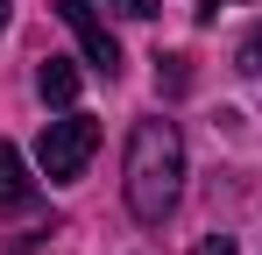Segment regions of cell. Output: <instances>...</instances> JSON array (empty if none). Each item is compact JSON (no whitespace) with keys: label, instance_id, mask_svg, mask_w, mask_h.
Instances as JSON below:
<instances>
[{"label":"cell","instance_id":"4","mask_svg":"<svg viewBox=\"0 0 262 255\" xmlns=\"http://www.w3.org/2000/svg\"><path fill=\"white\" fill-rule=\"evenodd\" d=\"M21 206H36V177L14 142H0V213H21Z\"/></svg>","mask_w":262,"mask_h":255},{"label":"cell","instance_id":"6","mask_svg":"<svg viewBox=\"0 0 262 255\" xmlns=\"http://www.w3.org/2000/svg\"><path fill=\"white\" fill-rule=\"evenodd\" d=\"M191 71H184V57H156V92H184Z\"/></svg>","mask_w":262,"mask_h":255},{"label":"cell","instance_id":"11","mask_svg":"<svg viewBox=\"0 0 262 255\" xmlns=\"http://www.w3.org/2000/svg\"><path fill=\"white\" fill-rule=\"evenodd\" d=\"M213 7H220V0H206V14H213Z\"/></svg>","mask_w":262,"mask_h":255},{"label":"cell","instance_id":"9","mask_svg":"<svg viewBox=\"0 0 262 255\" xmlns=\"http://www.w3.org/2000/svg\"><path fill=\"white\" fill-rule=\"evenodd\" d=\"M191 255H234V241H227V234H206V241H199Z\"/></svg>","mask_w":262,"mask_h":255},{"label":"cell","instance_id":"8","mask_svg":"<svg viewBox=\"0 0 262 255\" xmlns=\"http://www.w3.org/2000/svg\"><path fill=\"white\" fill-rule=\"evenodd\" d=\"M241 64H248V71H262V29H255L248 42H241Z\"/></svg>","mask_w":262,"mask_h":255},{"label":"cell","instance_id":"2","mask_svg":"<svg viewBox=\"0 0 262 255\" xmlns=\"http://www.w3.org/2000/svg\"><path fill=\"white\" fill-rule=\"evenodd\" d=\"M92 149H99V121H92V114H71V107H64V121H43L36 163H43V177L71 184V177H78V170L92 163Z\"/></svg>","mask_w":262,"mask_h":255},{"label":"cell","instance_id":"3","mask_svg":"<svg viewBox=\"0 0 262 255\" xmlns=\"http://www.w3.org/2000/svg\"><path fill=\"white\" fill-rule=\"evenodd\" d=\"M57 14H64V29L78 36V50H85V64L99 71V78H114V71H121V42H114V29H106L99 0H57Z\"/></svg>","mask_w":262,"mask_h":255},{"label":"cell","instance_id":"7","mask_svg":"<svg viewBox=\"0 0 262 255\" xmlns=\"http://www.w3.org/2000/svg\"><path fill=\"white\" fill-rule=\"evenodd\" d=\"M99 7H114V14H121V22H149V14H156V7H163V0H99Z\"/></svg>","mask_w":262,"mask_h":255},{"label":"cell","instance_id":"5","mask_svg":"<svg viewBox=\"0 0 262 255\" xmlns=\"http://www.w3.org/2000/svg\"><path fill=\"white\" fill-rule=\"evenodd\" d=\"M36 92H43V107H71L78 99V64L71 57H43L36 64Z\"/></svg>","mask_w":262,"mask_h":255},{"label":"cell","instance_id":"10","mask_svg":"<svg viewBox=\"0 0 262 255\" xmlns=\"http://www.w3.org/2000/svg\"><path fill=\"white\" fill-rule=\"evenodd\" d=\"M7 14H14V0H0V29H7Z\"/></svg>","mask_w":262,"mask_h":255},{"label":"cell","instance_id":"1","mask_svg":"<svg viewBox=\"0 0 262 255\" xmlns=\"http://www.w3.org/2000/svg\"><path fill=\"white\" fill-rule=\"evenodd\" d=\"M177 192H184V135L177 121L149 114L128 135V213L142 227H163L177 213Z\"/></svg>","mask_w":262,"mask_h":255}]
</instances>
